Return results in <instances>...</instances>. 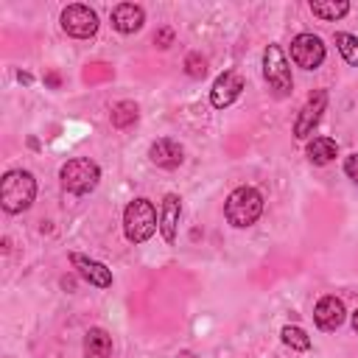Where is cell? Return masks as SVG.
Segmentation results:
<instances>
[{
	"label": "cell",
	"instance_id": "3",
	"mask_svg": "<svg viewBox=\"0 0 358 358\" xmlns=\"http://www.w3.org/2000/svg\"><path fill=\"white\" fill-rule=\"evenodd\" d=\"M159 229V215L148 199H134L123 210V235L131 243H145Z\"/></svg>",
	"mask_w": 358,
	"mask_h": 358
},
{
	"label": "cell",
	"instance_id": "18",
	"mask_svg": "<svg viewBox=\"0 0 358 358\" xmlns=\"http://www.w3.org/2000/svg\"><path fill=\"white\" fill-rule=\"evenodd\" d=\"M137 117H140V109H137L134 101H117L109 112V120H112L115 129H129V126L137 123Z\"/></svg>",
	"mask_w": 358,
	"mask_h": 358
},
{
	"label": "cell",
	"instance_id": "21",
	"mask_svg": "<svg viewBox=\"0 0 358 358\" xmlns=\"http://www.w3.org/2000/svg\"><path fill=\"white\" fill-rule=\"evenodd\" d=\"M185 73H187L190 78H201V76L207 73V59H204L201 53H187V56H185Z\"/></svg>",
	"mask_w": 358,
	"mask_h": 358
},
{
	"label": "cell",
	"instance_id": "8",
	"mask_svg": "<svg viewBox=\"0 0 358 358\" xmlns=\"http://www.w3.org/2000/svg\"><path fill=\"white\" fill-rule=\"evenodd\" d=\"M327 109V90H313L305 101V106L299 109L296 115V123H294V137L296 140H308L313 134V129L319 126L322 115Z\"/></svg>",
	"mask_w": 358,
	"mask_h": 358
},
{
	"label": "cell",
	"instance_id": "13",
	"mask_svg": "<svg viewBox=\"0 0 358 358\" xmlns=\"http://www.w3.org/2000/svg\"><path fill=\"white\" fill-rule=\"evenodd\" d=\"M344 319H347L344 302H341L338 296H333V294L322 296V299L316 302V308H313V322H316L322 330H336V327L344 324Z\"/></svg>",
	"mask_w": 358,
	"mask_h": 358
},
{
	"label": "cell",
	"instance_id": "26",
	"mask_svg": "<svg viewBox=\"0 0 358 358\" xmlns=\"http://www.w3.org/2000/svg\"><path fill=\"white\" fill-rule=\"evenodd\" d=\"M352 330H355V333H358V310H355V313H352Z\"/></svg>",
	"mask_w": 358,
	"mask_h": 358
},
{
	"label": "cell",
	"instance_id": "20",
	"mask_svg": "<svg viewBox=\"0 0 358 358\" xmlns=\"http://www.w3.org/2000/svg\"><path fill=\"white\" fill-rule=\"evenodd\" d=\"M280 336H282V344L291 347V350H296V352H308L310 350V336L302 327H296V324H285L280 330Z\"/></svg>",
	"mask_w": 358,
	"mask_h": 358
},
{
	"label": "cell",
	"instance_id": "1",
	"mask_svg": "<svg viewBox=\"0 0 358 358\" xmlns=\"http://www.w3.org/2000/svg\"><path fill=\"white\" fill-rule=\"evenodd\" d=\"M36 199V179L31 171H22V168H14V171H6L3 173V182H0V204L6 213L17 215V213H25Z\"/></svg>",
	"mask_w": 358,
	"mask_h": 358
},
{
	"label": "cell",
	"instance_id": "14",
	"mask_svg": "<svg viewBox=\"0 0 358 358\" xmlns=\"http://www.w3.org/2000/svg\"><path fill=\"white\" fill-rule=\"evenodd\" d=\"M109 20H112V28H115L117 34H134V31L143 28L145 11H143V6H137V3H117V6L112 8Z\"/></svg>",
	"mask_w": 358,
	"mask_h": 358
},
{
	"label": "cell",
	"instance_id": "17",
	"mask_svg": "<svg viewBox=\"0 0 358 358\" xmlns=\"http://www.w3.org/2000/svg\"><path fill=\"white\" fill-rule=\"evenodd\" d=\"M310 11H313V17H319L324 22H336L350 11V3L347 0H310Z\"/></svg>",
	"mask_w": 358,
	"mask_h": 358
},
{
	"label": "cell",
	"instance_id": "15",
	"mask_svg": "<svg viewBox=\"0 0 358 358\" xmlns=\"http://www.w3.org/2000/svg\"><path fill=\"white\" fill-rule=\"evenodd\" d=\"M112 355V336L103 327H90L84 333V358H109Z\"/></svg>",
	"mask_w": 358,
	"mask_h": 358
},
{
	"label": "cell",
	"instance_id": "9",
	"mask_svg": "<svg viewBox=\"0 0 358 358\" xmlns=\"http://www.w3.org/2000/svg\"><path fill=\"white\" fill-rule=\"evenodd\" d=\"M243 87H246V81H243L241 73L224 70V73L213 81V87H210V103H213L215 109H227L229 103H235V101L241 98Z\"/></svg>",
	"mask_w": 358,
	"mask_h": 358
},
{
	"label": "cell",
	"instance_id": "19",
	"mask_svg": "<svg viewBox=\"0 0 358 358\" xmlns=\"http://www.w3.org/2000/svg\"><path fill=\"white\" fill-rule=\"evenodd\" d=\"M333 42H336L341 59H344L347 64L358 67V36H355V34H347V31H338V34L333 36Z\"/></svg>",
	"mask_w": 358,
	"mask_h": 358
},
{
	"label": "cell",
	"instance_id": "2",
	"mask_svg": "<svg viewBox=\"0 0 358 358\" xmlns=\"http://www.w3.org/2000/svg\"><path fill=\"white\" fill-rule=\"evenodd\" d=\"M263 215V196L257 187L252 185H241L235 187L227 201H224V218L235 227V229H246L252 224H257V218Z\"/></svg>",
	"mask_w": 358,
	"mask_h": 358
},
{
	"label": "cell",
	"instance_id": "5",
	"mask_svg": "<svg viewBox=\"0 0 358 358\" xmlns=\"http://www.w3.org/2000/svg\"><path fill=\"white\" fill-rule=\"evenodd\" d=\"M263 78L274 90V95H288L294 90L291 67H288V59H285L280 45H266V50H263Z\"/></svg>",
	"mask_w": 358,
	"mask_h": 358
},
{
	"label": "cell",
	"instance_id": "24",
	"mask_svg": "<svg viewBox=\"0 0 358 358\" xmlns=\"http://www.w3.org/2000/svg\"><path fill=\"white\" fill-rule=\"evenodd\" d=\"M17 78H20L22 84H31V76H28V73H17Z\"/></svg>",
	"mask_w": 358,
	"mask_h": 358
},
{
	"label": "cell",
	"instance_id": "6",
	"mask_svg": "<svg viewBox=\"0 0 358 358\" xmlns=\"http://www.w3.org/2000/svg\"><path fill=\"white\" fill-rule=\"evenodd\" d=\"M59 22H62V31H64L67 36H73V39H90V36H95V31H98V25H101V22H98V14H95L90 6H84V3H70V6H64Z\"/></svg>",
	"mask_w": 358,
	"mask_h": 358
},
{
	"label": "cell",
	"instance_id": "22",
	"mask_svg": "<svg viewBox=\"0 0 358 358\" xmlns=\"http://www.w3.org/2000/svg\"><path fill=\"white\" fill-rule=\"evenodd\" d=\"M171 42H173V31H171L168 25H165V28H159V31L154 34V45H157V48H162V50H165V48H171Z\"/></svg>",
	"mask_w": 358,
	"mask_h": 358
},
{
	"label": "cell",
	"instance_id": "25",
	"mask_svg": "<svg viewBox=\"0 0 358 358\" xmlns=\"http://www.w3.org/2000/svg\"><path fill=\"white\" fill-rule=\"evenodd\" d=\"M48 84L50 87H59V76H48Z\"/></svg>",
	"mask_w": 358,
	"mask_h": 358
},
{
	"label": "cell",
	"instance_id": "4",
	"mask_svg": "<svg viewBox=\"0 0 358 358\" xmlns=\"http://www.w3.org/2000/svg\"><path fill=\"white\" fill-rule=\"evenodd\" d=\"M59 182H62V187H64L67 193H73V196H87V193H92V190L98 187V182H101V168H98V162L90 159V157H73V159H67V162L62 165Z\"/></svg>",
	"mask_w": 358,
	"mask_h": 358
},
{
	"label": "cell",
	"instance_id": "16",
	"mask_svg": "<svg viewBox=\"0 0 358 358\" xmlns=\"http://www.w3.org/2000/svg\"><path fill=\"white\" fill-rule=\"evenodd\" d=\"M305 154L313 165H327L338 157V145L333 137H313L308 145H305Z\"/></svg>",
	"mask_w": 358,
	"mask_h": 358
},
{
	"label": "cell",
	"instance_id": "10",
	"mask_svg": "<svg viewBox=\"0 0 358 358\" xmlns=\"http://www.w3.org/2000/svg\"><path fill=\"white\" fill-rule=\"evenodd\" d=\"M70 263L81 274V280H87L90 285H95V288H109L112 285V268H106L101 260H92L81 252H70Z\"/></svg>",
	"mask_w": 358,
	"mask_h": 358
},
{
	"label": "cell",
	"instance_id": "11",
	"mask_svg": "<svg viewBox=\"0 0 358 358\" xmlns=\"http://www.w3.org/2000/svg\"><path fill=\"white\" fill-rule=\"evenodd\" d=\"M148 159H151L157 168L173 171V168L182 165V159H185V148H182L176 140H171V137H159V140L151 143V148H148Z\"/></svg>",
	"mask_w": 358,
	"mask_h": 358
},
{
	"label": "cell",
	"instance_id": "7",
	"mask_svg": "<svg viewBox=\"0 0 358 358\" xmlns=\"http://www.w3.org/2000/svg\"><path fill=\"white\" fill-rule=\"evenodd\" d=\"M324 56H327V48H324V42L316 36V34H296L294 39H291V62L296 64V67H302V70H316V67H322V62H324Z\"/></svg>",
	"mask_w": 358,
	"mask_h": 358
},
{
	"label": "cell",
	"instance_id": "23",
	"mask_svg": "<svg viewBox=\"0 0 358 358\" xmlns=\"http://www.w3.org/2000/svg\"><path fill=\"white\" fill-rule=\"evenodd\" d=\"M344 173L358 185V154H350V157H344Z\"/></svg>",
	"mask_w": 358,
	"mask_h": 358
},
{
	"label": "cell",
	"instance_id": "12",
	"mask_svg": "<svg viewBox=\"0 0 358 358\" xmlns=\"http://www.w3.org/2000/svg\"><path fill=\"white\" fill-rule=\"evenodd\" d=\"M179 218H182V199L176 193H165L162 204H159V235L165 238V243L176 241Z\"/></svg>",
	"mask_w": 358,
	"mask_h": 358
}]
</instances>
